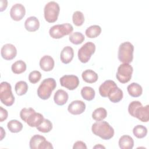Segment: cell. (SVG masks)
Wrapping results in <instances>:
<instances>
[{"label": "cell", "mask_w": 149, "mask_h": 149, "mask_svg": "<svg viewBox=\"0 0 149 149\" xmlns=\"http://www.w3.org/2000/svg\"><path fill=\"white\" fill-rule=\"evenodd\" d=\"M92 132L104 140H109L114 135L113 128L106 121L100 120L94 123L91 127Z\"/></svg>", "instance_id": "6da1fadb"}, {"label": "cell", "mask_w": 149, "mask_h": 149, "mask_svg": "<svg viewBox=\"0 0 149 149\" xmlns=\"http://www.w3.org/2000/svg\"><path fill=\"white\" fill-rule=\"evenodd\" d=\"M56 87V83L54 78L45 79L37 88V95L42 100H47L50 97Z\"/></svg>", "instance_id": "7a4b0ae2"}, {"label": "cell", "mask_w": 149, "mask_h": 149, "mask_svg": "<svg viewBox=\"0 0 149 149\" xmlns=\"http://www.w3.org/2000/svg\"><path fill=\"white\" fill-rule=\"evenodd\" d=\"M133 45L129 41L123 42L119 47L118 52V59L123 63H129L133 59Z\"/></svg>", "instance_id": "3957f363"}, {"label": "cell", "mask_w": 149, "mask_h": 149, "mask_svg": "<svg viewBox=\"0 0 149 149\" xmlns=\"http://www.w3.org/2000/svg\"><path fill=\"white\" fill-rule=\"evenodd\" d=\"M73 30V27L72 25L70 23H66L52 26L49 30V34L52 38L59 39L65 36L70 34Z\"/></svg>", "instance_id": "277c9868"}, {"label": "cell", "mask_w": 149, "mask_h": 149, "mask_svg": "<svg viewBox=\"0 0 149 149\" xmlns=\"http://www.w3.org/2000/svg\"><path fill=\"white\" fill-rule=\"evenodd\" d=\"M60 11L59 4L55 1H49L44 6V15L45 20L49 23H54L58 19Z\"/></svg>", "instance_id": "5b68a950"}, {"label": "cell", "mask_w": 149, "mask_h": 149, "mask_svg": "<svg viewBox=\"0 0 149 149\" xmlns=\"http://www.w3.org/2000/svg\"><path fill=\"white\" fill-rule=\"evenodd\" d=\"M0 100L3 104L8 107L12 105L15 102V97L12 91L11 85L6 81L1 83Z\"/></svg>", "instance_id": "8992f818"}, {"label": "cell", "mask_w": 149, "mask_h": 149, "mask_svg": "<svg viewBox=\"0 0 149 149\" xmlns=\"http://www.w3.org/2000/svg\"><path fill=\"white\" fill-rule=\"evenodd\" d=\"M133 72V68L129 63H122L118 68L116 79L121 83H126L130 80Z\"/></svg>", "instance_id": "52a82bcc"}, {"label": "cell", "mask_w": 149, "mask_h": 149, "mask_svg": "<svg viewBox=\"0 0 149 149\" xmlns=\"http://www.w3.org/2000/svg\"><path fill=\"white\" fill-rule=\"evenodd\" d=\"M95 45L92 42H87L78 50V58L82 63H87L95 52Z\"/></svg>", "instance_id": "ba28073f"}, {"label": "cell", "mask_w": 149, "mask_h": 149, "mask_svg": "<svg viewBox=\"0 0 149 149\" xmlns=\"http://www.w3.org/2000/svg\"><path fill=\"white\" fill-rule=\"evenodd\" d=\"M30 148L31 149H51L53 148L52 144L46 140L45 137L35 134L31 137L29 142Z\"/></svg>", "instance_id": "9c48e42d"}, {"label": "cell", "mask_w": 149, "mask_h": 149, "mask_svg": "<svg viewBox=\"0 0 149 149\" xmlns=\"http://www.w3.org/2000/svg\"><path fill=\"white\" fill-rule=\"evenodd\" d=\"M60 84L62 87L68 88L69 90L76 89L79 84V79L77 76L64 75L59 79Z\"/></svg>", "instance_id": "30bf717a"}, {"label": "cell", "mask_w": 149, "mask_h": 149, "mask_svg": "<svg viewBox=\"0 0 149 149\" xmlns=\"http://www.w3.org/2000/svg\"><path fill=\"white\" fill-rule=\"evenodd\" d=\"M26 13L25 7L20 3L14 4L10 10V16L11 18L15 21L22 20Z\"/></svg>", "instance_id": "8fae6325"}, {"label": "cell", "mask_w": 149, "mask_h": 149, "mask_svg": "<svg viewBox=\"0 0 149 149\" xmlns=\"http://www.w3.org/2000/svg\"><path fill=\"white\" fill-rule=\"evenodd\" d=\"M2 57L8 61L14 59L17 55V49L15 46L12 44H6L3 45L1 49Z\"/></svg>", "instance_id": "7c38bea8"}, {"label": "cell", "mask_w": 149, "mask_h": 149, "mask_svg": "<svg viewBox=\"0 0 149 149\" xmlns=\"http://www.w3.org/2000/svg\"><path fill=\"white\" fill-rule=\"evenodd\" d=\"M133 117H135L143 122H147L149 120V105H146L143 107L140 105L134 110Z\"/></svg>", "instance_id": "4fadbf2b"}, {"label": "cell", "mask_w": 149, "mask_h": 149, "mask_svg": "<svg viewBox=\"0 0 149 149\" xmlns=\"http://www.w3.org/2000/svg\"><path fill=\"white\" fill-rule=\"evenodd\" d=\"M86 109L85 103L81 100L72 101L68 107V111L73 115H80Z\"/></svg>", "instance_id": "5bb4252c"}, {"label": "cell", "mask_w": 149, "mask_h": 149, "mask_svg": "<svg viewBox=\"0 0 149 149\" xmlns=\"http://www.w3.org/2000/svg\"><path fill=\"white\" fill-rule=\"evenodd\" d=\"M54 65L55 62L51 56L44 55L40 60V66L44 71H51L53 69Z\"/></svg>", "instance_id": "9a60e30c"}, {"label": "cell", "mask_w": 149, "mask_h": 149, "mask_svg": "<svg viewBox=\"0 0 149 149\" xmlns=\"http://www.w3.org/2000/svg\"><path fill=\"white\" fill-rule=\"evenodd\" d=\"M123 96L122 90L118 86L112 88L108 93L107 97L109 100L113 103H116L122 100Z\"/></svg>", "instance_id": "2e32d148"}, {"label": "cell", "mask_w": 149, "mask_h": 149, "mask_svg": "<svg viewBox=\"0 0 149 149\" xmlns=\"http://www.w3.org/2000/svg\"><path fill=\"white\" fill-rule=\"evenodd\" d=\"M73 49L70 46H66L62 49L61 52V61L62 63L65 64H68L72 61V59L73 58Z\"/></svg>", "instance_id": "e0dca14e"}, {"label": "cell", "mask_w": 149, "mask_h": 149, "mask_svg": "<svg viewBox=\"0 0 149 149\" xmlns=\"http://www.w3.org/2000/svg\"><path fill=\"white\" fill-rule=\"evenodd\" d=\"M24 27L28 31H36L40 27L39 20L36 16H33L27 17L24 22Z\"/></svg>", "instance_id": "ac0fdd59"}, {"label": "cell", "mask_w": 149, "mask_h": 149, "mask_svg": "<svg viewBox=\"0 0 149 149\" xmlns=\"http://www.w3.org/2000/svg\"><path fill=\"white\" fill-rule=\"evenodd\" d=\"M69 95L66 91L62 89L58 90L54 96V100L58 105H63L68 100Z\"/></svg>", "instance_id": "d6986e66"}, {"label": "cell", "mask_w": 149, "mask_h": 149, "mask_svg": "<svg viewBox=\"0 0 149 149\" xmlns=\"http://www.w3.org/2000/svg\"><path fill=\"white\" fill-rule=\"evenodd\" d=\"M117 86L116 83L111 80H105L99 87V93L103 97H107L109 90L113 87Z\"/></svg>", "instance_id": "ffe728a7"}, {"label": "cell", "mask_w": 149, "mask_h": 149, "mask_svg": "<svg viewBox=\"0 0 149 149\" xmlns=\"http://www.w3.org/2000/svg\"><path fill=\"white\" fill-rule=\"evenodd\" d=\"M44 119V116L41 113L35 112L29 117L26 123L30 127H37L42 123Z\"/></svg>", "instance_id": "44dd1931"}, {"label": "cell", "mask_w": 149, "mask_h": 149, "mask_svg": "<svg viewBox=\"0 0 149 149\" xmlns=\"http://www.w3.org/2000/svg\"><path fill=\"white\" fill-rule=\"evenodd\" d=\"M119 146L121 149H132L134 146V140L129 135H123L119 140Z\"/></svg>", "instance_id": "7402d4cb"}, {"label": "cell", "mask_w": 149, "mask_h": 149, "mask_svg": "<svg viewBox=\"0 0 149 149\" xmlns=\"http://www.w3.org/2000/svg\"><path fill=\"white\" fill-rule=\"evenodd\" d=\"M127 90L129 94L133 97H140L143 93L142 87L137 83H132L127 87Z\"/></svg>", "instance_id": "603a6c76"}, {"label": "cell", "mask_w": 149, "mask_h": 149, "mask_svg": "<svg viewBox=\"0 0 149 149\" xmlns=\"http://www.w3.org/2000/svg\"><path fill=\"white\" fill-rule=\"evenodd\" d=\"M81 77L84 81L88 83H93L97 81L98 76L97 73L91 69H87L82 72Z\"/></svg>", "instance_id": "cb8c5ba5"}, {"label": "cell", "mask_w": 149, "mask_h": 149, "mask_svg": "<svg viewBox=\"0 0 149 149\" xmlns=\"http://www.w3.org/2000/svg\"><path fill=\"white\" fill-rule=\"evenodd\" d=\"M101 33V28L98 25H92L87 28L85 33L87 37L93 38L98 37Z\"/></svg>", "instance_id": "d4e9b609"}, {"label": "cell", "mask_w": 149, "mask_h": 149, "mask_svg": "<svg viewBox=\"0 0 149 149\" xmlns=\"http://www.w3.org/2000/svg\"><path fill=\"white\" fill-rule=\"evenodd\" d=\"M26 64L22 60H18L15 62L11 66L12 71L15 74H20L26 70Z\"/></svg>", "instance_id": "484cf974"}, {"label": "cell", "mask_w": 149, "mask_h": 149, "mask_svg": "<svg viewBox=\"0 0 149 149\" xmlns=\"http://www.w3.org/2000/svg\"><path fill=\"white\" fill-rule=\"evenodd\" d=\"M81 95L82 97L87 101L93 100L95 95V90L91 87L85 86L81 90Z\"/></svg>", "instance_id": "4316f807"}, {"label": "cell", "mask_w": 149, "mask_h": 149, "mask_svg": "<svg viewBox=\"0 0 149 149\" xmlns=\"http://www.w3.org/2000/svg\"><path fill=\"white\" fill-rule=\"evenodd\" d=\"M7 127L10 132L18 133L22 130L23 124L16 119H12L8 122Z\"/></svg>", "instance_id": "83f0119b"}, {"label": "cell", "mask_w": 149, "mask_h": 149, "mask_svg": "<svg viewBox=\"0 0 149 149\" xmlns=\"http://www.w3.org/2000/svg\"><path fill=\"white\" fill-rule=\"evenodd\" d=\"M107 116V110L102 107L96 108L92 113V118L96 121L104 120Z\"/></svg>", "instance_id": "f1b7e54d"}, {"label": "cell", "mask_w": 149, "mask_h": 149, "mask_svg": "<svg viewBox=\"0 0 149 149\" xmlns=\"http://www.w3.org/2000/svg\"><path fill=\"white\" fill-rule=\"evenodd\" d=\"M133 133L135 137L138 139H142L146 136L147 134V129L142 125H137L133 127Z\"/></svg>", "instance_id": "f546056e"}, {"label": "cell", "mask_w": 149, "mask_h": 149, "mask_svg": "<svg viewBox=\"0 0 149 149\" xmlns=\"http://www.w3.org/2000/svg\"><path fill=\"white\" fill-rule=\"evenodd\" d=\"M28 84L24 81H19L15 86V90L16 93L18 95H24L28 90Z\"/></svg>", "instance_id": "4dcf8cb0"}, {"label": "cell", "mask_w": 149, "mask_h": 149, "mask_svg": "<svg viewBox=\"0 0 149 149\" xmlns=\"http://www.w3.org/2000/svg\"><path fill=\"white\" fill-rule=\"evenodd\" d=\"M69 41L73 44L75 45H78L81 44L84 39V36L79 31H76L72 33L69 37Z\"/></svg>", "instance_id": "1f68e13d"}, {"label": "cell", "mask_w": 149, "mask_h": 149, "mask_svg": "<svg viewBox=\"0 0 149 149\" xmlns=\"http://www.w3.org/2000/svg\"><path fill=\"white\" fill-rule=\"evenodd\" d=\"M36 128L40 132L48 133L52 129V123L49 119L44 118L42 123Z\"/></svg>", "instance_id": "d6a6232c"}, {"label": "cell", "mask_w": 149, "mask_h": 149, "mask_svg": "<svg viewBox=\"0 0 149 149\" xmlns=\"http://www.w3.org/2000/svg\"><path fill=\"white\" fill-rule=\"evenodd\" d=\"M72 20L74 24L76 26H81L84 22V14L81 11H75L72 15Z\"/></svg>", "instance_id": "836d02e7"}, {"label": "cell", "mask_w": 149, "mask_h": 149, "mask_svg": "<svg viewBox=\"0 0 149 149\" xmlns=\"http://www.w3.org/2000/svg\"><path fill=\"white\" fill-rule=\"evenodd\" d=\"M35 112V110L32 108H23L20 112V116L24 122H26L29 117Z\"/></svg>", "instance_id": "e575fe53"}, {"label": "cell", "mask_w": 149, "mask_h": 149, "mask_svg": "<svg viewBox=\"0 0 149 149\" xmlns=\"http://www.w3.org/2000/svg\"><path fill=\"white\" fill-rule=\"evenodd\" d=\"M41 78V73L38 70H33L29 74V80L33 84L38 82Z\"/></svg>", "instance_id": "d590c367"}, {"label": "cell", "mask_w": 149, "mask_h": 149, "mask_svg": "<svg viewBox=\"0 0 149 149\" xmlns=\"http://www.w3.org/2000/svg\"><path fill=\"white\" fill-rule=\"evenodd\" d=\"M8 116V112L6 109H4L2 107H0V122H3L6 120Z\"/></svg>", "instance_id": "8d00e7d4"}, {"label": "cell", "mask_w": 149, "mask_h": 149, "mask_svg": "<svg viewBox=\"0 0 149 149\" xmlns=\"http://www.w3.org/2000/svg\"><path fill=\"white\" fill-rule=\"evenodd\" d=\"M87 146L85 144V143H84L82 141H77L76 142H75L73 144V149H80V148H82V149H87Z\"/></svg>", "instance_id": "74e56055"}, {"label": "cell", "mask_w": 149, "mask_h": 149, "mask_svg": "<svg viewBox=\"0 0 149 149\" xmlns=\"http://www.w3.org/2000/svg\"><path fill=\"white\" fill-rule=\"evenodd\" d=\"M8 6V1L6 0H1V12L5 10Z\"/></svg>", "instance_id": "f35d334b"}, {"label": "cell", "mask_w": 149, "mask_h": 149, "mask_svg": "<svg viewBox=\"0 0 149 149\" xmlns=\"http://www.w3.org/2000/svg\"><path fill=\"white\" fill-rule=\"evenodd\" d=\"M5 136V131L3 130L2 127H1V140H2L3 137Z\"/></svg>", "instance_id": "ab89813d"}, {"label": "cell", "mask_w": 149, "mask_h": 149, "mask_svg": "<svg viewBox=\"0 0 149 149\" xmlns=\"http://www.w3.org/2000/svg\"><path fill=\"white\" fill-rule=\"evenodd\" d=\"M93 148H105V147H104V146H102L101 144H97V145H95V146H94L93 147Z\"/></svg>", "instance_id": "60d3db41"}]
</instances>
